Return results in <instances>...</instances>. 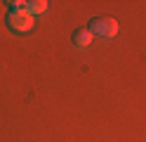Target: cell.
Masks as SVG:
<instances>
[{"mask_svg": "<svg viewBox=\"0 0 146 142\" xmlns=\"http://www.w3.org/2000/svg\"><path fill=\"white\" fill-rule=\"evenodd\" d=\"M87 31L99 38H113L118 33V22L113 17H92L87 22Z\"/></svg>", "mask_w": 146, "mask_h": 142, "instance_id": "6da1fadb", "label": "cell"}, {"mask_svg": "<svg viewBox=\"0 0 146 142\" xmlns=\"http://www.w3.org/2000/svg\"><path fill=\"white\" fill-rule=\"evenodd\" d=\"M5 22H7V26H10V31H14V33H26V31H31L33 24H35L33 17L26 12V9H19V12H7Z\"/></svg>", "mask_w": 146, "mask_h": 142, "instance_id": "7a4b0ae2", "label": "cell"}, {"mask_svg": "<svg viewBox=\"0 0 146 142\" xmlns=\"http://www.w3.org/2000/svg\"><path fill=\"white\" fill-rule=\"evenodd\" d=\"M71 38H73V43H76L78 47H87L90 43H92V33H90L85 26H83V28H76Z\"/></svg>", "mask_w": 146, "mask_h": 142, "instance_id": "3957f363", "label": "cell"}, {"mask_svg": "<svg viewBox=\"0 0 146 142\" xmlns=\"http://www.w3.org/2000/svg\"><path fill=\"white\" fill-rule=\"evenodd\" d=\"M45 9H47V3H45V0H31V3H26V12L31 17L33 14H42Z\"/></svg>", "mask_w": 146, "mask_h": 142, "instance_id": "277c9868", "label": "cell"}]
</instances>
